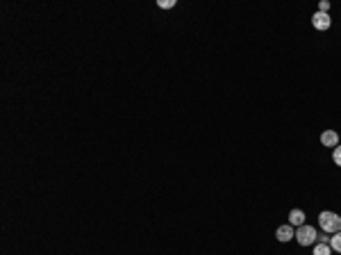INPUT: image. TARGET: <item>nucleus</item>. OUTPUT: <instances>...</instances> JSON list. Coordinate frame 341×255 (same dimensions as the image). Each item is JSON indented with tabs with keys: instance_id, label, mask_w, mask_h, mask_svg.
Masks as SVG:
<instances>
[{
	"instance_id": "f257e3e1",
	"label": "nucleus",
	"mask_w": 341,
	"mask_h": 255,
	"mask_svg": "<svg viewBox=\"0 0 341 255\" xmlns=\"http://www.w3.org/2000/svg\"><path fill=\"white\" fill-rule=\"evenodd\" d=\"M318 226H321L323 232H328V235H335V232H341V217L337 212H321L318 214Z\"/></svg>"
},
{
	"instance_id": "f03ea898",
	"label": "nucleus",
	"mask_w": 341,
	"mask_h": 255,
	"mask_svg": "<svg viewBox=\"0 0 341 255\" xmlns=\"http://www.w3.org/2000/svg\"><path fill=\"white\" fill-rule=\"evenodd\" d=\"M300 246H312V244H316L318 239V230L314 228V226H298V230H296V237H293Z\"/></svg>"
},
{
	"instance_id": "7ed1b4c3",
	"label": "nucleus",
	"mask_w": 341,
	"mask_h": 255,
	"mask_svg": "<svg viewBox=\"0 0 341 255\" xmlns=\"http://www.w3.org/2000/svg\"><path fill=\"white\" fill-rule=\"evenodd\" d=\"M312 25H314L318 32H325V30H330V25H332V19H330V14L316 12L314 16H312Z\"/></svg>"
},
{
	"instance_id": "20e7f679",
	"label": "nucleus",
	"mask_w": 341,
	"mask_h": 255,
	"mask_svg": "<svg viewBox=\"0 0 341 255\" xmlns=\"http://www.w3.org/2000/svg\"><path fill=\"white\" fill-rule=\"evenodd\" d=\"M293 237H296V230H293V226H289V224H285V226H280L278 230H275V239L278 242H291Z\"/></svg>"
},
{
	"instance_id": "39448f33",
	"label": "nucleus",
	"mask_w": 341,
	"mask_h": 255,
	"mask_svg": "<svg viewBox=\"0 0 341 255\" xmlns=\"http://www.w3.org/2000/svg\"><path fill=\"white\" fill-rule=\"evenodd\" d=\"M321 143L325 146V148H332V150H335L337 146H339V135H337L335 130L321 132Z\"/></svg>"
},
{
	"instance_id": "423d86ee",
	"label": "nucleus",
	"mask_w": 341,
	"mask_h": 255,
	"mask_svg": "<svg viewBox=\"0 0 341 255\" xmlns=\"http://www.w3.org/2000/svg\"><path fill=\"white\" fill-rule=\"evenodd\" d=\"M305 212L303 210H291L289 212V226H293V228H298V226H305Z\"/></svg>"
},
{
	"instance_id": "0eeeda50",
	"label": "nucleus",
	"mask_w": 341,
	"mask_h": 255,
	"mask_svg": "<svg viewBox=\"0 0 341 255\" xmlns=\"http://www.w3.org/2000/svg\"><path fill=\"white\" fill-rule=\"evenodd\" d=\"M312 255H332V246L330 244H316Z\"/></svg>"
},
{
	"instance_id": "6e6552de",
	"label": "nucleus",
	"mask_w": 341,
	"mask_h": 255,
	"mask_svg": "<svg viewBox=\"0 0 341 255\" xmlns=\"http://www.w3.org/2000/svg\"><path fill=\"white\" fill-rule=\"evenodd\" d=\"M330 246H332V251L341 253V232H335V235H332V239H330Z\"/></svg>"
},
{
	"instance_id": "1a4fd4ad",
	"label": "nucleus",
	"mask_w": 341,
	"mask_h": 255,
	"mask_svg": "<svg viewBox=\"0 0 341 255\" xmlns=\"http://www.w3.org/2000/svg\"><path fill=\"white\" fill-rule=\"evenodd\" d=\"M157 7H161V9H171V7H175V0H157Z\"/></svg>"
},
{
	"instance_id": "9d476101",
	"label": "nucleus",
	"mask_w": 341,
	"mask_h": 255,
	"mask_svg": "<svg viewBox=\"0 0 341 255\" xmlns=\"http://www.w3.org/2000/svg\"><path fill=\"white\" fill-rule=\"evenodd\" d=\"M332 160H335L337 167H341V146H337V148L332 150Z\"/></svg>"
},
{
	"instance_id": "9b49d317",
	"label": "nucleus",
	"mask_w": 341,
	"mask_h": 255,
	"mask_svg": "<svg viewBox=\"0 0 341 255\" xmlns=\"http://www.w3.org/2000/svg\"><path fill=\"white\" fill-rule=\"evenodd\" d=\"M328 9H330V2H328V0H321V2H318V12L328 14Z\"/></svg>"
},
{
	"instance_id": "f8f14e48",
	"label": "nucleus",
	"mask_w": 341,
	"mask_h": 255,
	"mask_svg": "<svg viewBox=\"0 0 341 255\" xmlns=\"http://www.w3.org/2000/svg\"><path fill=\"white\" fill-rule=\"evenodd\" d=\"M330 239H332V237H328V232H323V235H318L316 242L318 244H330Z\"/></svg>"
}]
</instances>
